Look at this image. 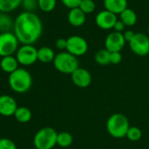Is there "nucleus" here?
Wrapping results in <instances>:
<instances>
[{
	"instance_id": "nucleus-1",
	"label": "nucleus",
	"mask_w": 149,
	"mask_h": 149,
	"mask_svg": "<svg viewBox=\"0 0 149 149\" xmlns=\"http://www.w3.org/2000/svg\"><path fill=\"white\" fill-rule=\"evenodd\" d=\"M13 32L22 45H33L43 33V24L34 12L23 11L14 20Z\"/></svg>"
},
{
	"instance_id": "nucleus-2",
	"label": "nucleus",
	"mask_w": 149,
	"mask_h": 149,
	"mask_svg": "<svg viewBox=\"0 0 149 149\" xmlns=\"http://www.w3.org/2000/svg\"><path fill=\"white\" fill-rule=\"evenodd\" d=\"M8 84L10 88L17 93L28 92L32 86L31 74L24 68H17L9 74Z\"/></svg>"
},
{
	"instance_id": "nucleus-3",
	"label": "nucleus",
	"mask_w": 149,
	"mask_h": 149,
	"mask_svg": "<svg viewBox=\"0 0 149 149\" xmlns=\"http://www.w3.org/2000/svg\"><path fill=\"white\" fill-rule=\"evenodd\" d=\"M129 127V120L127 116L122 113H118L112 114L107 121V130L108 134L115 139L126 137Z\"/></svg>"
},
{
	"instance_id": "nucleus-4",
	"label": "nucleus",
	"mask_w": 149,
	"mask_h": 149,
	"mask_svg": "<svg viewBox=\"0 0 149 149\" xmlns=\"http://www.w3.org/2000/svg\"><path fill=\"white\" fill-rule=\"evenodd\" d=\"M53 65L58 72L63 74H72L79 67V63L77 57L66 51H63L56 54Z\"/></svg>"
},
{
	"instance_id": "nucleus-5",
	"label": "nucleus",
	"mask_w": 149,
	"mask_h": 149,
	"mask_svg": "<svg viewBox=\"0 0 149 149\" xmlns=\"http://www.w3.org/2000/svg\"><path fill=\"white\" fill-rule=\"evenodd\" d=\"M58 133L52 127H43L38 130L33 138L36 149H52L57 145Z\"/></svg>"
},
{
	"instance_id": "nucleus-6",
	"label": "nucleus",
	"mask_w": 149,
	"mask_h": 149,
	"mask_svg": "<svg viewBox=\"0 0 149 149\" xmlns=\"http://www.w3.org/2000/svg\"><path fill=\"white\" fill-rule=\"evenodd\" d=\"M19 41L14 32L7 31L0 33V57L10 56L17 52Z\"/></svg>"
},
{
	"instance_id": "nucleus-7",
	"label": "nucleus",
	"mask_w": 149,
	"mask_h": 149,
	"mask_svg": "<svg viewBox=\"0 0 149 149\" xmlns=\"http://www.w3.org/2000/svg\"><path fill=\"white\" fill-rule=\"evenodd\" d=\"M19 65L29 66L38 61V49L33 45H22L16 52Z\"/></svg>"
},
{
	"instance_id": "nucleus-8",
	"label": "nucleus",
	"mask_w": 149,
	"mask_h": 149,
	"mask_svg": "<svg viewBox=\"0 0 149 149\" xmlns=\"http://www.w3.org/2000/svg\"><path fill=\"white\" fill-rule=\"evenodd\" d=\"M131 51L137 56L144 57L149 54V36L142 33H135L133 39L129 42Z\"/></svg>"
},
{
	"instance_id": "nucleus-9",
	"label": "nucleus",
	"mask_w": 149,
	"mask_h": 149,
	"mask_svg": "<svg viewBox=\"0 0 149 149\" xmlns=\"http://www.w3.org/2000/svg\"><path fill=\"white\" fill-rule=\"evenodd\" d=\"M88 51V43L81 36L73 35L67 38L66 52L74 55L75 57H80L85 55Z\"/></svg>"
},
{
	"instance_id": "nucleus-10",
	"label": "nucleus",
	"mask_w": 149,
	"mask_h": 149,
	"mask_svg": "<svg viewBox=\"0 0 149 149\" xmlns=\"http://www.w3.org/2000/svg\"><path fill=\"white\" fill-rule=\"evenodd\" d=\"M126 45L123 33L113 31L109 33L105 39V49L110 52H121Z\"/></svg>"
},
{
	"instance_id": "nucleus-11",
	"label": "nucleus",
	"mask_w": 149,
	"mask_h": 149,
	"mask_svg": "<svg viewBox=\"0 0 149 149\" xmlns=\"http://www.w3.org/2000/svg\"><path fill=\"white\" fill-rule=\"evenodd\" d=\"M117 20H118L117 15L107 10L100 11L95 17L96 25L100 29L105 31L113 29V26L117 22Z\"/></svg>"
},
{
	"instance_id": "nucleus-12",
	"label": "nucleus",
	"mask_w": 149,
	"mask_h": 149,
	"mask_svg": "<svg viewBox=\"0 0 149 149\" xmlns=\"http://www.w3.org/2000/svg\"><path fill=\"white\" fill-rule=\"evenodd\" d=\"M72 83L79 88H86L92 83V74L85 68L79 67L71 74Z\"/></svg>"
},
{
	"instance_id": "nucleus-13",
	"label": "nucleus",
	"mask_w": 149,
	"mask_h": 149,
	"mask_svg": "<svg viewBox=\"0 0 149 149\" xmlns=\"http://www.w3.org/2000/svg\"><path fill=\"white\" fill-rule=\"evenodd\" d=\"M17 108L15 99L10 95H0V115L3 117L13 116Z\"/></svg>"
},
{
	"instance_id": "nucleus-14",
	"label": "nucleus",
	"mask_w": 149,
	"mask_h": 149,
	"mask_svg": "<svg viewBox=\"0 0 149 149\" xmlns=\"http://www.w3.org/2000/svg\"><path fill=\"white\" fill-rule=\"evenodd\" d=\"M67 19L71 25L74 27H80L86 23V15L79 9V7H77L70 10Z\"/></svg>"
},
{
	"instance_id": "nucleus-15",
	"label": "nucleus",
	"mask_w": 149,
	"mask_h": 149,
	"mask_svg": "<svg viewBox=\"0 0 149 149\" xmlns=\"http://www.w3.org/2000/svg\"><path fill=\"white\" fill-rule=\"evenodd\" d=\"M127 0H104L105 10L116 15H120L124 10L127 8Z\"/></svg>"
},
{
	"instance_id": "nucleus-16",
	"label": "nucleus",
	"mask_w": 149,
	"mask_h": 149,
	"mask_svg": "<svg viewBox=\"0 0 149 149\" xmlns=\"http://www.w3.org/2000/svg\"><path fill=\"white\" fill-rule=\"evenodd\" d=\"M18 61L13 55L3 57L0 60V69L5 72L10 74L18 68Z\"/></svg>"
},
{
	"instance_id": "nucleus-17",
	"label": "nucleus",
	"mask_w": 149,
	"mask_h": 149,
	"mask_svg": "<svg viewBox=\"0 0 149 149\" xmlns=\"http://www.w3.org/2000/svg\"><path fill=\"white\" fill-rule=\"evenodd\" d=\"M55 56L56 54L53 49H52L51 47L42 46L39 49H38V60L42 63L47 64L53 62Z\"/></svg>"
},
{
	"instance_id": "nucleus-18",
	"label": "nucleus",
	"mask_w": 149,
	"mask_h": 149,
	"mask_svg": "<svg viewBox=\"0 0 149 149\" xmlns=\"http://www.w3.org/2000/svg\"><path fill=\"white\" fill-rule=\"evenodd\" d=\"M120 20H121L126 26H133L137 22V15L134 10L127 7L120 14Z\"/></svg>"
},
{
	"instance_id": "nucleus-19",
	"label": "nucleus",
	"mask_w": 149,
	"mask_h": 149,
	"mask_svg": "<svg viewBox=\"0 0 149 149\" xmlns=\"http://www.w3.org/2000/svg\"><path fill=\"white\" fill-rule=\"evenodd\" d=\"M13 116L19 123H27L31 120L32 114L29 108L25 107H17Z\"/></svg>"
},
{
	"instance_id": "nucleus-20",
	"label": "nucleus",
	"mask_w": 149,
	"mask_h": 149,
	"mask_svg": "<svg viewBox=\"0 0 149 149\" xmlns=\"http://www.w3.org/2000/svg\"><path fill=\"white\" fill-rule=\"evenodd\" d=\"M14 26V20L8 13L0 12V33L11 31Z\"/></svg>"
},
{
	"instance_id": "nucleus-21",
	"label": "nucleus",
	"mask_w": 149,
	"mask_h": 149,
	"mask_svg": "<svg viewBox=\"0 0 149 149\" xmlns=\"http://www.w3.org/2000/svg\"><path fill=\"white\" fill-rule=\"evenodd\" d=\"M21 3L22 0H0V12H11L17 10Z\"/></svg>"
},
{
	"instance_id": "nucleus-22",
	"label": "nucleus",
	"mask_w": 149,
	"mask_h": 149,
	"mask_svg": "<svg viewBox=\"0 0 149 149\" xmlns=\"http://www.w3.org/2000/svg\"><path fill=\"white\" fill-rule=\"evenodd\" d=\"M73 142L72 135L68 132H61L57 136V145L61 148H68Z\"/></svg>"
},
{
	"instance_id": "nucleus-23",
	"label": "nucleus",
	"mask_w": 149,
	"mask_h": 149,
	"mask_svg": "<svg viewBox=\"0 0 149 149\" xmlns=\"http://www.w3.org/2000/svg\"><path fill=\"white\" fill-rule=\"evenodd\" d=\"M110 55L111 52H108L107 49H101L95 53L94 59L98 65H107L110 64Z\"/></svg>"
},
{
	"instance_id": "nucleus-24",
	"label": "nucleus",
	"mask_w": 149,
	"mask_h": 149,
	"mask_svg": "<svg viewBox=\"0 0 149 149\" xmlns=\"http://www.w3.org/2000/svg\"><path fill=\"white\" fill-rule=\"evenodd\" d=\"M57 5V0H38V6L44 12L52 11Z\"/></svg>"
},
{
	"instance_id": "nucleus-25",
	"label": "nucleus",
	"mask_w": 149,
	"mask_h": 149,
	"mask_svg": "<svg viewBox=\"0 0 149 149\" xmlns=\"http://www.w3.org/2000/svg\"><path fill=\"white\" fill-rule=\"evenodd\" d=\"M126 137L131 141H138L142 137V131L137 127H130Z\"/></svg>"
},
{
	"instance_id": "nucleus-26",
	"label": "nucleus",
	"mask_w": 149,
	"mask_h": 149,
	"mask_svg": "<svg viewBox=\"0 0 149 149\" xmlns=\"http://www.w3.org/2000/svg\"><path fill=\"white\" fill-rule=\"evenodd\" d=\"M79 7L86 15H87L93 13L95 10L96 3L93 0H82Z\"/></svg>"
},
{
	"instance_id": "nucleus-27",
	"label": "nucleus",
	"mask_w": 149,
	"mask_h": 149,
	"mask_svg": "<svg viewBox=\"0 0 149 149\" xmlns=\"http://www.w3.org/2000/svg\"><path fill=\"white\" fill-rule=\"evenodd\" d=\"M24 11L34 12L38 8V0H22L21 3Z\"/></svg>"
},
{
	"instance_id": "nucleus-28",
	"label": "nucleus",
	"mask_w": 149,
	"mask_h": 149,
	"mask_svg": "<svg viewBox=\"0 0 149 149\" xmlns=\"http://www.w3.org/2000/svg\"><path fill=\"white\" fill-rule=\"evenodd\" d=\"M0 149H17L15 142L8 138L0 139Z\"/></svg>"
},
{
	"instance_id": "nucleus-29",
	"label": "nucleus",
	"mask_w": 149,
	"mask_h": 149,
	"mask_svg": "<svg viewBox=\"0 0 149 149\" xmlns=\"http://www.w3.org/2000/svg\"><path fill=\"white\" fill-rule=\"evenodd\" d=\"M122 60V55L120 52H111L110 55V64L113 65H118L121 62Z\"/></svg>"
},
{
	"instance_id": "nucleus-30",
	"label": "nucleus",
	"mask_w": 149,
	"mask_h": 149,
	"mask_svg": "<svg viewBox=\"0 0 149 149\" xmlns=\"http://www.w3.org/2000/svg\"><path fill=\"white\" fill-rule=\"evenodd\" d=\"M62 3L68 9H73L79 6L82 0H61Z\"/></svg>"
},
{
	"instance_id": "nucleus-31",
	"label": "nucleus",
	"mask_w": 149,
	"mask_h": 149,
	"mask_svg": "<svg viewBox=\"0 0 149 149\" xmlns=\"http://www.w3.org/2000/svg\"><path fill=\"white\" fill-rule=\"evenodd\" d=\"M55 45L57 47V49L60 50V51H65L66 50V45H67V39L65 38H58L56 40V43H55Z\"/></svg>"
},
{
	"instance_id": "nucleus-32",
	"label": "nucleus",
	"mask_w": 149,
	"mask_h": 149,
	"mask_svg": "<svg viewBox=\"0 0 149 149\" xmlns=\"http://www.w3.org/2000/svg\"><path fill=\"white\" fill-rule=\"evenodd\" d=\"M126 28V25L124 24V23L121 21V20H117V22L115 23L114 26H113V29H114V31H117V32H121L125 30Z\"/></svg>"
},
{
	"instance_id": "nucleus-33",
	"label": "nucleus",
	"mask_w": 149,
	"mask_h": 149,
	"mask_svg": "<svg viewBox=\"0 0 149 149\" xmlns=\"http://www.w3.org/2000/svg\"><path fill=\"white\" fill-rule=\"evenodd\" d=\"M134 35H135V32H134L132 30H127L123 33V36H124V38H125L126 42H128V43L133 39Z\"/></svg>"
},
{
	"instance_id": "nucleus-34",
	"label": "nucleus",
	"mask_w": 149,
	"mask_h": 149,
	"mask_svg": "<svg viewBox=\"0 0 149 149\" xmlns=\"http://www.w3.org/2000/svg\"><path fill=\"white\" fill-rule=\"evenodd\" d=\"M148 36H149V24H148Z\"/></svg>"
}]
</instances>
